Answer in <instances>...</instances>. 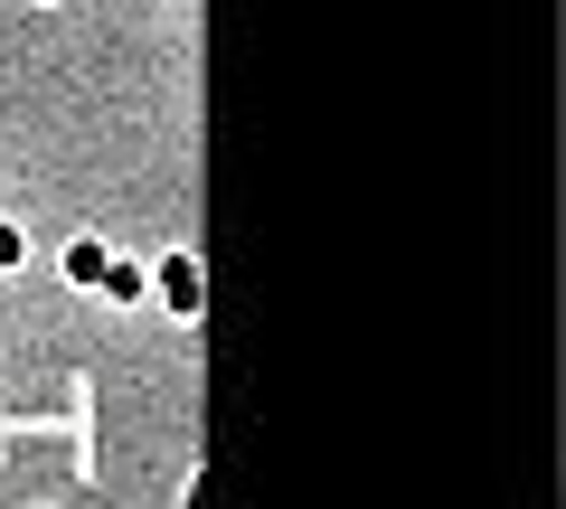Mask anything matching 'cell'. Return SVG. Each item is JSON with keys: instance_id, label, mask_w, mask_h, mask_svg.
<instances>
[{"instance_id": "obj_4", "label": "cell", "mask_w": 566, "mask_h": 509, "mask_svg": "<svg viewBox=\"0 0 566 509\" xmlns=\"http://www.w3.org/2000/svg\"><path fill=\"white\" fill-rule=\"evenodd\" d=\"M20 265H29V236H20L10 218H0V274H20Z\"/></svg>"}, {"instance_id": "obj_1", "label": "cell", "mask_w": 566, "mask_h": 509, "mask_svg": "<svg viewBox=\"0 0 566 509\" xmlns=\"http://www.w3.org/2000/svg\"><path fill=\"white\" fill-rule=\"evenodd\" d=\"M208 274H199V255H161V265H142V303H161V311H180V321H199V303H208Z\"/></svg>"}, {"instance_id": "obj_2", "label": "cell", "mask_w": 566, "mask_h": 509, "mask_svg": "<svg viewBox=\"0 0 566 509\" xmlns=\"http://www.w3.org/2000/svg\"><path fill=\"white\" fill-rule=\"evenodd\" d=\"M104 255H114V245H104V236H76V245H66V255H57V274H66V284H76V293H95V284H104Z\"/></svg>"}, {"instance_id": "obj_5", "label": "cell", "mask_w": 566, "mask_h": 509, "mask_svg": "<svg viewBox=\"0 0 566 509\" xmlns=\"http://www.w3.org/2000/svg\"><path fill=\"white\" fill-rule=\"evenodd\" d=\"M39 10H57V0H39Z\"/></svg>"}, {"instance_id": "obj_3", "label": "cell", "mask_w": 566, "mask_h": 509, "mask_svg": "<svg viewBox=\"0 0 566 509\" xmlns=\"http://www.w3.org/2000/svg\"><path fill=\"white\" fill-rule=\"evenodd\" d=\"M95 303H142V255H104V284Z\"/></svg>"}]
</instances>
